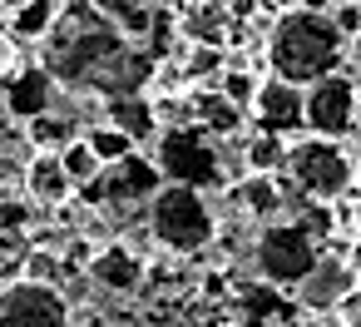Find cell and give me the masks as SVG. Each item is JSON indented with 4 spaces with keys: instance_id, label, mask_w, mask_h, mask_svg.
I'll return each mask as SVG.
<instances>
[{
    "instance_id": "8",
    "label": "cell",
    "mask_w": 361,
    "mask_h": 327,
    "mask_svg": "<svg viewBox=\"0 0 361 327\" xmlns=\"http://www.w3.org/2000/svg\"><path fill=\"white\" fill-rule=\"evenodd\" d=\"M0 327H75V307L60 283L16 278L0 287Z\"/></svg>"
},
{
    "instance_id": "29",
    "label": "cell",
    "mask_w": 361,
    "mask_h": 327,
    "mask_svg": "<svg viewBox=\"0 0 361 327\" xmlns=\"http://www.w3.org/2000/svg\"><path fill=\"white\" fill-rule=\"evenodd\" d=\"M6 65H11V40L0 35V70H6Z\"/></svg>"
},
{
    "instance_id": "2",
    "label": "cell",
    "mask_w": 361,
    "mask_h": 327,
    "mask_svg": "<svg viewBox=\"0 0 361 327\" xmlns=\"http://www.w3.org/2000/svg\"><path fill=\"white\" fill-rule=\"evenodd\" d=\"M267 70L292 80V85H312L331 70H341L346 60V35L336 30L331 11H312V6H297V11H282L267 30Z\"/></svg>"
},
{
    "instance_id": "22",
    "label": "cell",
    "mask_w": 361,
    "mask_h": 327,
    "mask_svg": "<svg viewBox=\"0 0 361 327\" xmlns=\"http://www.w3.org/2000/svg\"><path fill=\"white\" fill-rule=\"evenodd\" d=\"M60 164H65V174H70V184H75V194L85 189V184H94L99 174H104V164H99V154L85 144V134H75L65 149H60Z\"/></svg>"
},
{
    "instance_id": "3",
    "label": "cell",
    "mask_w": 361,
    "mask_h": 327,
    "mask_svg": "<svg viewBox=\"0 0 361 327\" xmlns=\"http://www.w3.org/2000/svg\"><path fill=\"white\" fill-rule=\"evenodd\" d=\"M144 228H149V238H154L164 253L193 258V253H203V248L218 238V208L208 203L203 189L159 184V189L144 198Z\"/></svg>"
},
{
    "instance_id": "26",
    "label": "cell",
    "mask_w": 361,
    "mask_h": 327,
    "mask_svg": "<svg viewBox=\"0 0 361 327\" xmlns=\"http://www.w3.org/2000/svg\"><path fill=\"white\" fill-rule=\"evenodd\" d=\"M336 317H341V322H351V327H361V283H356V287H351V292L341 297Z\"/></svg>"
},
{
    "instance_id": "12",
    "label": "cell",
    "mask_w": 361,
    "mask_h": 327,
    "mask_svg": "<svg viewBox=\"0 0 361 327\" xmlns=\"http://www.w3.org/2000/svg\"><path fill=\"white\" fill-rule=\"evenodd\" d=\"M178 35L183 45H228L233 35V11L223 6V0H178Z\"/></svg>"
},
{
    "instance_id": "6",
    "label": "cell",
    "mask_w": 361,
    "mask_h": 327,
    "mask_svg": "<svg viewBox=\"0 0 361 327\" xmlns=\"http://www.w3.org/2000/svg\"><path fill=\"white\" fill-rule=\"evenodd\" d=\"M322 258V238H312L297 218H267L257 223V238H252V268L267 287H297L312 263Z\"/></svg>"
},
{
    "instance_id": "5",
    "label": "cell",
    "mask_w": 361,
    "mask_h": 327,
    "mask_svg": "<svg viewBox=\"0 0 361 327\" xmlns=\"http://www.w3.org/2000/svg\"><path fill=\"white\" fill-rule=\"evenodd\" d=\"M282 174L292 179V189H297L302 198H322V203L351 194V184H356L351 154L341 149V139H326V134L287 139V164H282Z\"/></svg>"
},
{
    "instance_id": "28",
    "label": "cell",
    "mask_w": 361,
    "mask_h": 327,
    "mask_svg": "<svg viewBox=\"0 0 361 327\" xmlns=\"http://www.w3.org/2000/svg\"><path fill=\"white\" fill-rule=\"evenodd\" d=\"M287 327H326V322H322V312H302V317L287 322Z\"/></svg>"
},
{
    "instance_id": "13",
    "label": "cell",
    "mask_w": 361,
    "mask_h": 327,
    "mask_svg": "<svg viewBox=\"0 0 361 327\" xmlns=\"http://www.w3.org/2000/svg\"><path fill=\"white\" fill-rule=\"evenodd\" d=\"M70 194H75V184H70L60 154L55 149H35L30 164H25V198L50 208V203H70Z\"/></svg>"
},
{
    "instance_id": "9",
    "label": "cell",
    "mask_w": 361,
    "mask_h": 327,
    "mask_svg": "<svg viewBox=\"0 0 361 327\" xmlns=\"http://www.w3.org/2000/svg\"><path fill=\"white\" fill-rule=\"evenodd\" d=\"M356 287V273H351V263H346V253H322L317 263H312V273L292 287L297 292V307L302 312H336L341 307V297Z\"/></svg>"
},
{
    "instance_id": "25",
    "label": "cell",
    "mask_w": 361,
    "mask_h": 327,
    "mask_svg": "<svg viewBox=\"0 0 361 327\" xmlns=\"http://www.w3.org/2000/svg\"><path fill=\"white\" fill-rule=\"evenodd\" d=\"M331 20H336V30H341V35L351 40V35L361 30V6H356V0H341V6L331 11Z\"/></svg>"
},
{
    "instance_id": "19",
    "label": "cell",
    "mask_w": 361,
    "mask_h": 327,
    "mask_svg": "<svg viewBox=\"0 0 361 327\" xmlns=\"http://www.w3.org/2000/svg\"><path fill=\"white\" fill-rule=\"evenodd\" d=\"M85 144L99 154V164H119L124 154H134V149H139V139H134L129 129H119L114 119H94V124L85 129Z\"/></svg>"
},
{
    "instance_id": "32",
    "label": "cell",
    "mask_w": 361,
    "mask_h": 327,
    "mask_svg": "<svg viewBox=\"0 0 361 327\" xmlns=\"http://www.w3.org/2000/svg\"><path fill=\"white\" fill-rule=\"evenodd\" d=\"M356 55H361V30H356Z\"/></svg>"
},
{
    "instance_id": "1",
    "label": "cell",
    "mask_w": 361,
    "mask_h": 327,
    "mask_svg": "<svg viewBox=\"0 0 361 327\" xmlns=\"http://www.w3.org/2000/svg\"><path fill=\"white\" fill-rule=\"evenodd\" d=\"M40 65L55 85H70V90H99V95H124V90H139L149 85L144 75V60L134 55V45L104 25L90 6H70L60 11V20L40 35Z\"/></svg>"
},
{
    "instance_id": "31",
    "label": "cell",
    "mask_w": 361,
    "mask_h": 327,
    "mask_svg": "<svg viewBox=\"0 0 361 327\" xmlns=\"http://www.w3.org/2000/svg\"><path fill=\"white\" fill-rule=\"evenodd\" d=\"M326 327H351V322H341V317H336V322H326Z\"/></svg>"
},
{
    "instance_id": "17",
    "label": "cell",
    "mask_w": 361,
    "mask_h": 327,
    "mask_svg": "<svg viewBox=\"0 0 361 327\" xmlns=\"http://www.w3.org/2000/svg\"><path fill=\"white\" fill-rule=\"evenodd\" d=\"M238 203H243V213L257 218V223L277 218V213H282V184H277V174H247V179L238 184Z\"/></svg>"
},
{
    "instance_id": "14",
    "label": "cell",
    "mask_w": 361,
    "mask_h": 327,
    "mask_svg": "<svg viewBox=\"0 0 361 327\" xmlns=\"http://www.w3.org/2000/svg\"><path fill=\"white\" fill-rule=\"evenodd\" d=\"M188 119H193V124H203L213 139H228V134H238V129H243L247 109H238L218 85H203V90H193V95H188Z\"/></svg>"
},
{
    "instance_id": "24",
    "label": "cell",
    "mask_w": 361,
    "mask_h": 327,
    "mask_svg": "<svg viewBox=\"0 0 361 327\" xmlns=\"http://www.w3.org/2000/svg\"><path fill=\"white\" fill-rule=\"evenodd\" d=\"M20 278H35V283H60L65 278V263L50 253V248H30L25 253V273Z\"/></svg>"
},
{
    "instance_id": "15",
    "label": "cell",
    "mask_w": 361,
    "mask_h": 327,
    "mask_svg": "<svg viewBox=\"0 0 361 327\" xmlns=\"http://www.w3.org/2000/svg\"><path fill=\"white\" fill-rule=\"evenodd\" d=\"M85 6L104 25H114L124 40H149L154 25H159V6H154V0H85Z\"/></svg>"
},
{
    "instance_id": "21",
    "label": "cell",
    "mask_w": 361,
    "mask_h": 327,
    "mask_svg": "<svg viewBox=\"0 0 361 327\" xmlns=\"http://www.w3.org/2000/svg\"><path fill=\"white\" fill-rule=\"evenodd\" d=\"M75 134H80V129H75V119L50 114V109H40V114H30V119H25V139H30V149H55V154H60Z\"/></svg>"
},
{
    "instance_id": "4",
    "label": "cell",
    "mask_w": 361,
    "mask_h": 327,
    "mask_svg": "<svg viewBox=\"0 0 361 327\" xmlns=\"http://www.w3.org/2000/svg\"><path fill=\"white\" fill-rule=\"evenodd\" d=\"M154 164L164 174V184H188V189H223L228 184V164H223V149L213 144V134L193 119L183 124H164L159 129V144H154Z\"/></svg>"
},
{
    "instance_id": "30",
    "label": "cell",
    "mask_w": 361,
    "mask_h": 327,
    "mask_svg": "<svg viewBox=\"0 0 361 327\" xmlns=\"http://www.w3.org/2000/svg\"><path fill=\"white\" fill-rule=\"evenodd\" d=\"M85 327H119V322H85Z\"/></svg>"
},
{
    "instance_id": "23",
    "label": "cell",
    "mask_w": 361,
    "mask_h": 327,
    "mask_svg": "<svg viewBox=\"0 0 361 327\" xmlns=\"http://www.w3.org/2000/svg\"><path fill=\"white\" fill-rule=\"evenodd\" d=\"M213 85H218L238 109H247V105H252V95H257V75H252V70H243V65H223Z\"/></svg>"
},
{
    "instance_id": "18",
    "label": "cell",
    "mask_w": 361,
    "mask_h": 327,
    "mask_svg": "<svg viewBox=\"0 0 361 327\" xmlns=\"http://www.w3.org/2000/svg\"><path fill=\"white\" fill-rule=\"evenodd\" d=\"M60 0H20V6L11 11V35L16 40H40L55 20H60Z\"/></svg>"
},
{
    "instance_id": "11",
    "label": "cell",
    "mask_w": 361,
    "mask_h": 327,
    "mask_svg": "<svg viewBox=\"0 0 361 327\" xmlns=\"http://www.w3.org/2000/svg\"><path fill=\"white\" fill-rule=\"evenodd\" d=\"M144 253L134 248V243H104L90 263H85V278L99 287V292H119V297H129V292H139L144 287Z\"/></svg>"
},
{
    "instance_id": "27",
    "label": "cell",
    "mask_w": 361,
    "mask_h": 327,
    "mask_svg": "<svg viewBox=\"0 0 361 327\" xmlns=\"http://www.w3.org/2000/svg\"><path fill=\"white\" fill-rule=\"evenodd\" d=\"M346 263H351V273H356V283H361V233L351 238V248H346Z\"/></svg>"
},
{
    "instance_id": "20",
    "label": "cell",
    "mask_w": 361,
    "mask_h": 327,
    "mask_svg": "<svg viewBox=\"0 0 361 327\" xmlns=\"http://www.w3.org/2000/svg\"><path fill=\"white\" fill-rule=\"evenodd\" d=\"M243 164H247V174H282V164H287V139H282V134H267V129L247 134Z\"/></svg>"
},
{
    "instance_id": "33",
    "label": "cell",
    "mask_w": 361,
    "mask_h": 327,
    "mask_svg": "<svg viewBox=\"0 0 361 327\" xmlns=\"http://www.w3.org/2000/svg\"><path fill=\"white\" fill-rule=\"evenodd\" d=\"M356 223H361V203H356Z\"/></svg>"
},
{
    "instance_id": "7",
    "label": "cell",
    "mask_w": 361,
    "mask_h": 327,
    "mask_svg": "<svg viewBox=\"0 0 361 327\" xmlns=\"http://www.w3.org/2000/svg\"><path fill=\"white\" fill-rule=\"evenodd\" d=\"M356 109H361V90L356 80H346L341 70L302 85V129L307 134H326V139H341L356 129Z\"/></svg>"
},
{
    "instance_id": "10",
    "label": "cell",
    "mask_w": 361,
    "mask_h": 327,
    "mask_svg": "<svg viewBox=\"0 0 361 327\" xmlns=\"http://www.w3.org/2000/svg\"><path fill=\"white\" fill-rule=\"evenodd\" d=\"M247 114H252V124L267 129V134H282V139L297 134V129H302V85H292V80H282V75L257 80V95H252Z\"/></svg>"
},
{
    "instance_id": "16",
    "label": "cell",
    "mask_w": 361,
    "mask_h": 327,
    "mask_svg": "<svg viewBox=\"0 0 361 327\" xmlns=\"http://www.w3.org/2000/svg\"><path fill=\"white\" fill-rule=\"evenodd\" d=\"M50 95H55V80L45 75V65H35V70H20V75L6 85V109L25 124L30 114L50 109Z\"/></svg>"
}]
</instances>
